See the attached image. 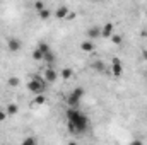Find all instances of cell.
I'll use <instances>...</instances> for the list:
<instances>
[{"instance_id":"obj_4","label":"cell","mask_w":147,"mask_h":145,"mask_svg":"<svg viewBox=\"0 0 147 145\" xmlns=\"http://www.w3.org/2000/svg\"><path fill=\"white\" fill-rule=\"evenodd\" d=\"M7 46H9V50H10L12 53H16V51H19V50L22 48V43H21V39H17V38H9V39H7Z\"/></svg>"},{"instance_id":"obj_6","label":"cell","mask_w":147,"mask_h":145,"mask_svg":"<svg viewBox=\"0 0 147 145\" xmlns=\"http://www.w3.org/2000/svg\"><path fill=\"white\" fill-rule=\"evenodd\" d=\"M113 34H115V24H113V22H106V24L101 28V36L111 38Z\"/></svg>"},{"instance_id":"obj_12","label":"cell","mask_w":147,"mask_h":145,"mask_svg":"<svg viewBox=\"0 0 147 145\" xmlns=\"http://www.w3.org/2000/svg\"><path fill=\"white\" fill-rule=\"evenodd\" d=\"M84 94H86L84 87H75L72 92H70V96H74V97H75V99H79V101H80V99L84 97Z\"/></svg>"},{"instance_id":"obj_7","label":"cell","mask_w":147,"mask_h":145,"mask_svg":"<svg viewBox=\"0 0 147 145\" xmlns=\"http://www.w3.org/2000/svg\"><path fill=\"white\" fill-rule=\"evenodd\" d=\"M96 38H101V28L99 26H92V28L87 29V39L89 41H92Z\"/></svg>"},{"instance_id":"obj_10","label":"cell","mask_w":147,"mask_h":145,"mask_svg":"<svg viewBox=\"0 0 147 145\" xmlns=\"http://www.w3.org/2000/svg\"><path fill=\"white\" fill-rule=\"evenodd\" d=\"M5 113H7L9 116H14V114H17V113H19V106H17L16 103H10V104H7V106H5Z\"/></svg>"},{"instance_id":"obj_3","label":"cell","mask_w":147,"mask_h":145,"mask_svg":"<svg viewBox=\"0 0 147 145\" xmlns=\"http://www.w3.org/2000/svg\"><path fill=\"white\" fill-rule=\"evenodd\" d=\"M43 79H45V82H46V84H53V82L58 79V73L55 72L51 67H46V68H45V72H43Z\"/></svg>"},{"instance_id":"obj_27","label":"cell","mask_w":147,"mask_h":145,"mask_svg":"<svg viewBox=\"0 0 147 145\" xmlns=\"http://www.w3.org/2000/svg\"><path fill=\"white\" fill-rule=\"evenodd\" d=\"M142 56H144V60H147V50H144V51H142Z\"/></svg>"},{"instance_id":"obj_11","label":"cell","mask_w":147,"mask_h":145,"mask_svg":"<svg viewBox=\"0 0 147 145\" xmlns=\"http://www.w3.org/2000/svg\"><path fill=\"white\" fill-rule=\"evenodd\" d=\"M60 77H62L63 80H69V79H72V77H74V68H70V67H65V68H62Z\"/></svg>"},{"instance_id":"obj_23","label":"cell","mask_w":147,"mask_h":145,"mask_svg":"<svg viewBox=\"0 0 147 145\" xmlns=\"http://www.w3.org/2000/svg\"><path fill=\"white\" fill-rule=\"evenodd\" d=\"M7 116H9V114L5 113V109L0 108V123H2V121H5V118H7Z\"/></svg>"},{"instance_id":"obj_22","label":"cell","mask_w":147,"mask_h":145,"mask_svg":"<svg viewBox=\"0 0 147 145\" xmlns=\"http://www.w3.org/2000/svg\"><path fill=\"white\" fill-rule=\"evenodd\" d=\"M111 41H113L115 44H121V41H123V38L120 36V34H113V36H111Z\"/></svg>"},{"instance_id":"obj_26","label":"cell","mask_w":147,"mask_h":145,"mask_svg":"<svg viewBox=\"0 0 147 145\" xmlns=\"http://www.w3.org/2000/svg\"><path fill=\"white\" fill-rule=\"evenodd\" d=\"M67 19H69V21H72V19H75V12H69V15H67Z\"/></svg>"},{"instance_id":"obj_9","label":"cell","mask_w":147,"mask_h":145,"mask_svg":"<svg viewBox=\"0 0 147 145\" xmlns=\"http://www.w3.org/2000/svg\"><path fill=\"white\" fill-rule=\"evenodd\" d=\"M80 50L86 51V53H91V51H94V43L89 41V39H86V41L80 43Z\"/></svg>"},{"instance_id":"obj_2","label":"cell","mask_w":147,"mask_h":145,"mask_svg":"<svg viewBox=\"0 0 147 145\" xmlns=\"http://www.w3.org/2000/svg\"><path fill=\"white\" fill-rule=\"evenodd\" d=\"M45 87H46V82H45L43 75H39V73H34V75L31 77V80L28 82V89H29L33 94H43Z\"/></svg>"},{"instance_id":"obj_8","label":"cell","mask_w":147,"mask_h":145,"mask_svg":"<svg viewBox=\"0 0 147 145\" xmlns=\"http://www.w3.org/2000/svg\"><path fill=\"white\" fill-rule=\"evenodd\" d=\"M69 7H65V5H60L57 10H55V17L57 19H67V15H69Z\"/></svg>"},{"instance_id":"obj_19","label":"cell","mask_w":147,"mask_h":145,"mask_svg":"<svg viewBox=\"0 0 147 145\" xmlns=\"http://www.w3.org/2000/svg\"><path fill=\"white\" fill-rule=\"evenodd\" d=\"M7 84H9L10 87H17V85L21 84V80H19V77H9V80H7Z\"/></svg>"},{"instance_id":"obj_1","label":"cell","mask_w":147,"mask_h":145,"mask_svg":"<svg viewBox=\"0 0 147 145\" xmlns=\"http://www.w3.org/2000/svg\"><path fill=\"white\" fill-rule=\"evenodd\" d=\"M65 116H67V128H69V132L72 135H80V133L87 132L89 118L84 113H80L79 109H75V108H69L67 113H65Z\"/></svg>"},{"instance_id":"obj_21","label":"cell","mask_w":147,"mask_h":145,"mask_svg":"<svg viewBox=\"0 0 147 145\" xmlns=\"http://www.w3.org/2000/svg\"><path fill=\"white\" fill-rule=\"evenodd\" d=\"M50 15H51V12H50V9H43V10L39 12V17H41V19H48Z\"/></svg>"},{"instance_id":"obj_14","label":"cell","mask_w":147,"mask_h":145,"mask_svg":"<svg viewBox=\"0 0 147 145\" xmlns=\"http://www.w3.org/2000/svg\"><path fill=\"white\" fill-rule=\"evenodd\" d=\"M43 62L46 63V67H51V65L55 63V55H53L51 51H50V53H46V55L43 56Z\"/></svg>"},{"instance_id":"obj_17","label":"cell","mask_w":147,"mask_h":145,"mask_svg":"<svg viewBox=\"0 0 147 145\" xmlns=\"http://www.w3.org/2000/svg\"><path fill=\"white\" fill-rule=\"evenodd\" d=\"M21 145H38V138L36 137H33V135H28V137L22 140V144Z\"/></svg>"},{"instance_id":"obj_16","label":"cell","mask_w":147,"mask_h":145,"mask_svg":"<svg viewBox=\"0 0 147 145\" xmlns=\"http://www.w3.org/2000/svg\"><path fill=\"white\" fill-rule=\"evenodd\" d=\"M38 50H39L43 55H46V53H50V51H51V50H50V44H48L46 41H41V43L38 44Z\"/></svg>"},{"instance_id":"obj_15","label":"cell","mask_w":147,"mask_h":145,"mask_svg":"<svg viewBox=\"0 0 147 145\" xmlns=\"http://www.w3.org/2000/svg\"><path fill=\"white\" fill-rule=\"evenodd\" d=\"M92 68H94L96 72H105V70H106V65H105V62H101V60H96V62L92 63Z\"/></svg>"},{"instance_id":"obj_18","label":"cell","mask_w":147,"mask_h":145,"mask_svg":"<svg viewBox=\"0 0 147 145\" xmlns=\"http://www.w3.org/2000/svg\"><path fill=\"white\" fill-rule=\"evenodd\" d=\"M67 103H69V108H79V104H80V101H79V99H75V97H74V96H70V94H69V97H67Z\"/></svg>"},{"instance_id":"obj_20","label":"cell","mask_w":147,"mask_h":145,"mask_svg":"<svg viewBox=\"0 0 147 145\" xmlns=\"http://www.w3.org/2000/svg\"><path fill=\"white\" fill-rule=\"evenodd\" d=\"M43 56H45V55H43L38 48L33 51V60H36V62H43Z\"/></svg>"},{"instance_id":"obj_13","label":"cell","mask_w":147,"mask_h":145,"mask_svg":"<svg viewBox=\"0 0 147 145\" xmlns=\"http://www.w3.org/2000/svg\"><path fill=\"white\" fill-rule=\"evenodd\" d=\"M48 103V99H46V96H43V94H38L36 97L33 99V104L34 106H43V104H46Z\"/></svg>"},{"instance_id":"obj_24","label":"cell","mask_w":147,"mask_h":145,"mask_svg":"<svg viewBox=\"0 0 147 145\" xmlns=\"http://www.w3.org/2000/svg\"><path fill=\"white\" fill-rule=\"evenodd\" d=\"M34 9L41 12V10H43V9H46V7H45V3H43V2H36V3H34Z\"/></svg>"},{"instance_id":"obj_28","label":"cell","mask_w":147,"mask_h":145,"mask_svg":"<svg viewBox=\"0 0 147 145\" xmlns=\"http://www.w3.org/2000/svg\"><path fill=\"white\" fill-rule=\"evenodd\" d=\"M67 145H77V142H75V140H70V142H69Z\"/></svg>"},{"instance_id":"obj_5","label":"cell","mask_w":147,"mask_h":145,"mask_svg":"<svg viewBox=\"0 0 147 145\" xmlns=\"http://www.w3.org/2000/svg\"><path fill=\"white\" fill-rule=\"evenodd\" d=\"M111 73H113L115 77H120V75L123 73V67H121L120 58H113V62H111Z\"/></svg>"},{"instance_id":"obj_25","label":"cell","mask_w":147,"mask_h":145,"mask_svg":"<svg viewBox=\"0 0 147 145\" xmlns=\"http://www.w3.org/2000/svg\"><path fill=\"white\" fill-rule=\"evenodd\" d=\"M130 145H144V142H142V140H139V138H135L134 142H130Z\"/></svg>"}]
</instances>
